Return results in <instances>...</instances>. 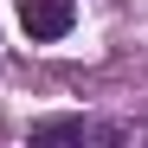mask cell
<instances>
[{
  "label": "cell",
  "instance_id": "cell-1",
  "mask_svg": "<svg viewBox=\"0 0 148 148\" xmlns=\"http://www.w3.org/2000/svg\"><path fill=\"white\" fill-rule=\"evenodd\" d=\"M19 26H26V39H64L71 26H77V0H19Z\"/></svg>",
  "mask_w": 148,
  "mask_h": 148
},
{
  "label": "cell",
  "instance_id": "cell-2",
  "mask_svg": "<svg viewBox=\"0 0 148 148\" xmlns=\"http://www.w3.org/2000/svg\"><path fill=\"white\" fill-rule=\"evenodd\" d=\"M64 135H110V129H97V122H84V116H52V122H32V142H64Z\"/></svg>",
  "mask_w": 148,
  "mask_h": 148
}]
</instances>
